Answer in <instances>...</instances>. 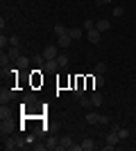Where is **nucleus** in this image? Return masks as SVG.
<instances>
[{
  "mask_svg": "<svg viewBox=\"0 0 136 151\" xmlns=\"http://www.w3.org/2000/svg\"><path fill=\"white\" fill-rule=\"evenodd\" d=\"M41 57H43L45 61H50V59H57V57H59V47H57V45H48V47L43 50V54H41Z\"/></svg>",
  "mask_w": 136,
  "mask_h": 151,
  "instance_id": "obj_1",
  "label": "nucleus"
},
{
  "mask_svg": "<svg viewBox=\"0 0 136 151\" xmlns=\"http://www.w3.org/2000/svg\"><path fill=\"white\" fill-rule=\"evenodd\" d=\"M86 38H89V41H91V43H100V41H102V32H100V29H97V27H93V29H89V32H86Z\"/></svg>",
  "mask_w": 136,
  "mask_h": 151,
  "instance_id": "obj_2",
  "label": "nucleus"
},
{
  "mask_svg": "<svg viewBox=\"0 0 136 151\" xmlns=\"http://www.w3.org/2000/svg\"><path fill=\"white\" fill-rule=\"evenodd\" d=\"M43 70H45V72H57V70H59L57 59H50V61H45V63H43Z\"/></svg>",
  "mask_w": 136,
  "mask_h": 151,
  "instance_id": "obj_3",
  "label": "nucleus"
},
{
  "mask_svg": "<svg viewBox=\"0 0 136 151\" xmlns=\"http://www.w3.org/2000/svg\"><path fill=\"white\" fill-rule=\"evenodd\" d=\"M14 131V124L9 120H2V124H0V133H2V138H5V135H9V133Z\"/></svg>",
  "mask_w": 136,
  "mask_h": 151,
  "instance_id": "obj_4",
  "label": "nucleus"
},
{
  "mask_svg": "<svg viewBox=\"0 0 136 151\" xmlns=\"http://www.w3.org/2000/svg\"><path fill=\"white\" fill-rule=\"evenodd\" d=\"M86 124H100V113L89 111V113H86Z\"/></svg>",
  "mask_w": 136,
  "mask_h": 151,
  "instance_id": "obj_5",
  "label": "nucleus"
},
{
  "mask_svg": "<svg viewBox=\"0 0 136 151\" xmlns=\"http://www.w3.org/2000/svg\"><path fill=\"white\" fill-rule=\"evenodd\" d=\"M68 36H71L73 41H75V38L86 36V32H84V29H79V27H71V29H68Z\"/></svg>",
  "mask_w": 136,
  "mask_h": 151,
  "instance_id": "obj_6",
  "label": "nucleus"
},
{
  "mask_svg": "<svg viewBox=\"0 0 136 151\" xmlns=\"http://www.w3.org/2000/svg\"><path fill=\"white\" fill-rule=\"evenodd\" d=\"M12 97H14V90L12 88H2V90H0V101H2V104H7Z\"/></svg>",
  "mask_w": 136,
  "mask_h": 151,
  "instance_id": "obj_7",
  "label": "nucleus"
},
{
  "mask_svg": "<svg viewBox=\"0 0 136 151\" xmlns=\"http://www.w3.org/2000/svg\"><path fill=\"white\" fill-rule=\"evenodd\" d=\"M71 145H73L71 135H61V138H59V149H71Z\"/></svg>",
  "mask_w": 136,
  "mask_h": 151,
  "instance_id": "obj_8",
  "label": "nucleus"
},
{
  "mask_svg": "<svg viewBox=\"0 0 136 151\" xmlns=\"http://www.w3.org/2000/svg\"><path fill=\"white\" fill-rule=\"evenodd\" d=\"M93 149H95V140H93V138L82 140V151H93Z\"/></svg>",
  "mask_w": 136,
  "mask_h": 151,
  "instance_id": "obj_9",
  "label": "nucleus"
},
{
  "mask_svg": "<svg viewBox=\"0 0 136 151\" xmlns=\"http://www.w3.org/2000/svg\"><path fill=\"white\" fill-rule=\"evenodd\" d=\"M91 86H93V88L104 86V77H102V75H93V77H91Z\"/></svg>",
  "mask_w": 136,
  "mask_h": 151,
  "instance_id": "obj_10",
  "label": "nucleus"
},
{
  "mask_svg": "<svg viewBox=\"0 0 136 151\" xmlns=\"http://www.w3.org/2000/svg\"><path fill=\"white\" fill-rule=\"evenodd\" d=\"M107 142H109V145H113V147H116L118 142H120V135H118V131H116V129H113V131H111L109 135H107Z\"/></svg>",
  "mask_w": 136,
  "mask_h": 151,
  "instance_id": "obj_11",
  "label": "nucleus"
},
{
  "mask_svg": "<svg viewBox=\"0 0 136 151\" xmlns=\"http://www.w3.org/2000/svg\"><path fill=\"white\" fill-rule=\"evenodd\" d=\"M73 97H75V99H79V97H84V88H82V79H79V81H77V86L73 88Z\"/></svg>",
  "mask_w": 136,
  "mask_h": 151,
  "instance_id": "obj_12",
  "label": "nucleus"
},
{
  "mask_svg": "<svg viewBox=\"0 0 136 151\" xmlns=\"http://www.w3.org/2000/svg\"><path fill=\"white\" fill-rule=\"evenodd\" d=\"M91 101H93V106L97 108V106H102V101H104V99H102V95H100V93L95 90V93L91 95Z\"/></svg>",
  "mask_w": 136,
  "mask_h": 151,
  "instance_id": "obj_13",
  "label": "nucleus"
},
{
  "mask_svg": "<svg viewBox=\"0 0 136 151\" xmlns=\"http://www.w3.org/2000/svg\"><path fill=\"white\" fill-rule=\"evenodd\" d=\"M71 43H73V38L68 36V34H64V36H59V47H68Z\"/></svg>",
  "mask_w": 136,
  "mask_h": 151,
  "instance_id": "obj_14",
  "label": "nucleus"
},
{
  "mask_svg": "<svg viewBox=\"0 0 136 151\" xmlns=\"http://www.w3.org/2000/svg\"><path fill=\"white\" fill-rule=\"evenodd\" d=\"M16 147H18V140H5V145H2V149H7V151H12V149H16Z\"/></svg>",
  "mask_w": 136,
  "mask_h": 151,
  "instance_id": "obj_15",
  "label": "nucleus"
},
{
  "mask_svg": "<svg viewBox=\"0 0 136 151\" xmlns=\"http://www.w3.org/2000/svg\"><path fill=\"white\" fill-rule=\"evenodd\" d=\"M7 54L12 59H18V45H9V47H7Z\"/></svg>",
  "mask_w": 136,
  "mask_h": 151,
  "instance_id": "obj_16",
  "label": "nucleus"
},
{
  "mask_svg": "<svg viewBox=\"0 0 136 151\" xmlns=\"http://www.w3.org/2000/svg\"><path fill=\"white\" fill-rule=\"evenodd\" d=\"M95 27H97V29H100V32H107V29H109V20H97V23H95Z\"/></svg>",
  "mask_w": 136,
  "mask_h": 151,
  "instance_id": "obj_17",
  "label": "nucleus"
},
{
  "mask_svg": "<svg viewBox=\"0 0 136 151\" xmlns=\"http://www.w3.org/2000/svg\"><path fill=\"white\" fill-rule=\"evenodd\" d=\"M57 63H59V68H68V57H66V54H59Z\"/></svg>",
  "mask_w": 136,
  "mask_h": 151,
  "instance_id": "obj_18",
  "label": "nucleus"
},
{
  "mask_svg": "<svg viewBox=\"0 0 136 151\" xmlns=\"http://www.w3.org/2000/svg\"><path fill=\"white\" fill-rule=\"evenodd\" d=\"M113 129H116V131H118V135H120V140H125V138H127V135H129V131H127V129H123V126H113Z\"/></svg>",
  "mask_w": 136,
  "mask_h": 151,
  "instance_id": "obj_19",
  "label": "nucleus"
},
{
  "mask_svg": "<svg viewBox=\"0 0 136 151\" xmlns=\"http://www.w3.org/2000/svg\"><path fill=\"white\" fill-rule=\"evenodd\" d=\"M123 14H125V7H120V5H116V7H113V18H120Z\"/></svg>",
  "mask_w": 136,
  "mask_h": 151,
  "instance_id": "obj_20",
  "label": "nucleus"
},
{
  "mask_svg": "<svg viewBox=\"0 0 136 151\" xmlns=\"http://www.w3.org/2000/svg\"><path fill=\"white\" fill-rule=\"evenodd\" d=\"M79 104H82L84 108H91V106H93V101H91V97H79Z\"/></svg>",
  "mask_w": 136,
  "mask_h": 151,
  "instance_id": "obj_21",
  "label": "nucleus"
},
{
  "mask_svg": "<svg viewBox=\"0 0 136 151\" xmlns=\"http://www.w3.org/2000/svg\"><path fill=\"white\" fill-rule=\"evenodd\" d=\"M55 34H57V36H64V34H68V29H66L64 25H55Z\"/></svg>",
  "mask_w": 136,
  "mask_h": 151,
  "instance_id": "obj_22",
  "label": "nucleus"
},
{
  "mask_svg": "<svg viewBox=\"0 0 136 151\" xmlns=\"http://www.w3.org/2000/svg\"><path fill=\"white\" fill-rule=\"evenodd\" d=\"M104 70H107V63H102V61H100V63L95 65V75H102Z\"/></svg>",
  "mask_w": 136,
  "mask_h": 151,
  "instance_id": "obj_23",
  "label": "nucleus"
},
{
  "mask_svg": "<svg viewBox=\"0 0 136 151\" xmlns=\"http://www.w3.org/2000/svg\"><path fill=\"white\" fill-rule=\"evenodd\" d=\"M93 27H95V23H93V20H84V32H89V29H93Z\"/></svg>",
  "mask_w": 136,
  "mask_h": 151,
  "instance_id": "obj_24",
  "label": "nucleus"
},
{
  "mask_svg": "<svg viewBox=\"0 0 136 151\" xmlns=\"http://www.w3.org/2000/svg\"><path fill=\"white\" fill-rule=\"evenodd\" d=\"M7 115H9V111H7V106H5V104H2V108H0V117H2V120H5Z\"/></svg>",
  "mask_w": 136,
  "mask_h": 151,
  "instance_id": "obj_25",
  "label": "nucleus"
},
{
  "mask_svg": "<svg viewBox=\"0 0 136 151\" xmlns=\"http://www.w3.org/2000/svg\"><path fill=\"white\" fill-rule=\"evenodd\" d=\"M16 61H18V65H23V68H25V65H27V59H25V57H23V59L18 57V59H16Z\"/></svg>",
  "mask_w": 136,
  "mask_h": 151,
  "instance_id": "obj_26",
  "label": "nucleus"
},
{
  "mask_svg": "<svg viewBox=\"0 0 136 151\" xmlns=\"http://www.w3.org/2000/svg\"><path fill=\"white\" fill-rule=\"evenodd\" d=\"M9 38H12V45H20V38L18 36H9Z\"/></svg>",
  "mask_w": 136,
  "mask_h": 151,
  "instance_id": "obj_27",
  "label": "nucleus"
},
{
  "mask_svg": "<svg viewBox=\"0 0 136 151\" xmlns=\"http://www.w3.org/2000/svg\"><path fill=\"white\" fill-rule=\"evenodd\" d=\"M100 124H109V117H107V115H100Z\"/></svg>",
  "mask_w": 136,
  "mask_h": 151,
  "instance_id": "obj_28",
  "label": "nucleus"
},
{
  "mask_svg": "<svg viewBox=\"0 0 136 151\" xmlns=\"http://www.w3.org/2000/svg\"><path fill=\"white\" fill-rule=\"evenodd\" d=\"M43 149H48L45 145H34V151H43Z\"/></svg>",
  "mask_w": 136,
  "mask_h": 151,
  "instance_id": "obj_29",
  "label": "nucleus"
},
{
  "mask_svg": "<svg viewBox=\"0 0 136 151\" xmlns=\"http://www.w3.org/2000/svg\"><path fill=\"white\" fill-rule=\"evenodd\" d=\"M71 151H82V145H71Z\"/></svg>",
  "mask_w": 136,
  "mask_h": 151,
  "instance_id": "obj_30",
  "label": "nucleus"
},
{
  "mask_svg": "<svg viewBox=\"0 0 136 151\" xmlns=\"http://www.w3.org/2000/svg\"><path fill=\"white\" fill-rule=\"evenodd\" d=\"M109 2H113V0H97V5H109Z\"/></svg>",
  "mask_w": 136,
  "mask_h": 151,
  "instance_id": "obj_31",
  "label": "nucleus"
},
{
  "mask_svg": "<svg viewBox=\"0 0 136 151\" xmlns=\"http://www.w3.org/2000/svg\"><path fill=\"white\" fill-rule=\"evenodd\" d=\"M18 2H23V0H18Z\"/></svg>",
  "mask_w": 136,
  "mask_h": 151,
  "instance_id": "obj_32",
  "label": "nucleus"
}]
</instances>
